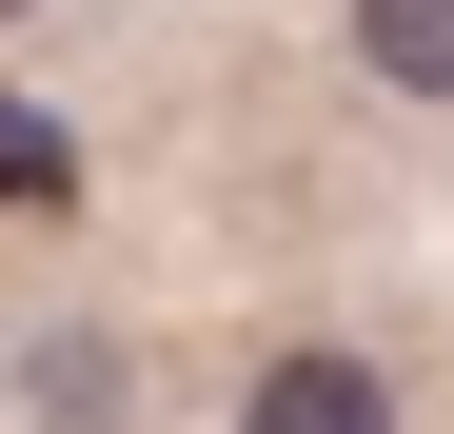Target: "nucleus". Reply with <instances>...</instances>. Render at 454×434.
Returning <instances> with one entry per match:
<instances>
[{
	"label": "nucleus",
	"instance_id": "f257e3e1",
	"mask_svg": "<svg viewBox=\"0 0 454 434\" xmlns=\"http://www.w3.org/2000/svg\"><path fill=\"white\" fill-rule=\"evenodd\" d=\"M238 434H395V395H375L356 355H277V376H257V415H238Z\"/></svg>",
	"mask_w": 454,
	"mask_h": 434
},
{
	"label": "nucleus",
	"instance_id": "f03ea898",
	"mask_svg": "<svg viewBox=\"0 0 454 434\" xmlns=\"http://www.w3.org/2000/svg\"><path fill=\"white\" fill-rule=\"evenodd\" d=\"M356 59L395 99H454V0H356Z\"/></svg>",
	"mask_w": 454,
	"mask_h": 434
},
{
	"label": "nucleus",
	"instance_id": "7ed1b4c3",
	"mask_svg": "<svg viewBox=\"0 0 454 434\" xmlns=\"http://www.w3.org/2000/svg\"><path fill=\"white\" fill-rule=\"evenodd\" d=\"M0 198H59V138L40 119H0Z\"/></svg>",
	"mask_w": 454,
	"mask_h": 434
},
{
	"label": "nucleus",
	"instance_id": "20e7f679",
	"mask_svg": "<svg viewBox=\"0 0 454 434\" xmlns=\"http://www.w3.org/2000/svg\"><path fill=\"white\" fill-rule=\"evenodd\" d=\"M0 20H20V0H0Z\"/></svg>",
	"mask_w": 454,
	"mask_h": 434
}]
</instances>
